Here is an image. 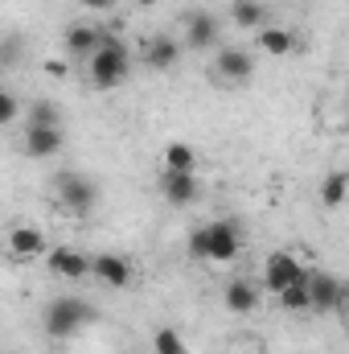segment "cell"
<instances>
[{"mask_svg": "<svg viewBox=\"0 0 349 354\" xmlns=\"http://www.w3.org/2000/svg\"><path fill=\"white\" fill-rule=\"evenodd\" d=\"M58 198L70 214H90L94 202H99V189L83 174H58Z\"/></svg>", "mask_w": 349, "mask_h": 354, "instance_id": "5", "label": "cell"}, {"mask_svg": "<svg viewBox=\"0 0 349 354\" xmlns=\"http://www.w3.org/2000/svg\"><path fill=\"white\" fill-rule=\"evenodd\" d=\"M185 46H189V50H214V46H218V21H214V12L197 8V12L189 17V25H185Z\"/></svg>", "mask_w": 349, "mask_h": 354, "instance_id": "11", "label": "cell"}, {"mask_svg": "<svg viewBox=\"0 0 349 354\" xmlns=\"http://www.w3.org/2000/svg\"><path fill=\"white\" fill-rule=\"evenodd\" d=\"M230 21L239 29H255L259 33L263 21H267V4L263 0H230Z\"/></svg>", "mask_w": 349, "mask_h": 354, "instance_id": "17", "label": "cell"}, {"mask_svg": "<svg viewBox=\"0 0 349 354\" xmlns=\"http://www.w3.org/2000/svg\"><path fill=\"white\" fill-rule=\"evenodd\" d=\"M152 346H157V354H181V351H185V342H181V334H177V330H157Z\"/></svg>", "mask_w": 349, "mask_h": 354, "instance_id": "23", "label": "cell"}, {"mask_svg": "<svg viewBox=\"0 0 349 354\" xmlns=\"http://www.w3.org/2000/svg\"><path fill=\"white\" fill-rule=\"evenodd\" d=\"M62 145H66L62 124H29V132H25V153H29V157H37V161L58 157V153H62Z\"/></svg>", "mask_w": 349, "mask_h": 354, "instance_id": "7", "label": "cell"}, {"mask_svg": "<svg viewBox=\"0 0 349 354\" xmlns=\"http://www.w3.org/2000/svg\"><path fill=\"white\" fill-rule=\"evenodd\" d=\"M161 194H165V202H173V206H189V202H197V194H201L197 174L161 169Z\"/></svg>", "mask_w": 349, "mask_h": 354, "instance_id": "8", "label": "cell"}, {"mask_svg": "<svg viewBox=\"0 0 349 354\" xmlns=\"http://www.w3.org/2000/svg\"><path fill=\"white\" fill-rule=\"evenodd\" d=\"M79 4H83V8H90V12H107L115 0H79Z\"/></svg>", "mask_w": 349, "mask_h": 354, "instance_id": "25", "label": "cell"}, {"mask_svg": "<svg viewBox=\"0 0 349 354\" xmlns=\"http://www.w3.org/2000/svg\"><path fill=\"white\" fill-rule=\"evenodd\" d=\"M132 4H140V8H152V4H157V0H132Z\"/></svg>", "mask_w": 349, "mask_h": 354, "instance_id": "26", "label": "cell"}, {"mask_svg": "<svg viewBox=\"0 0 349 354\" xmlns=\"http://www.w3.org/2000/svg\"><path fill=\"white\" fill-rule=\"evenodd\" d=\"M222 301H226L230 313H255V305H259V288H255L251 280H230L226 292H222Z\"/></svg>", "mask_w": 349, "mask_h": 354, "instance_id": "16", "label": "cell"}, {"mask_svg": "<svg viewBox=\"0 0 349 354\" xmlns=\"http://www.w3.org/2000/svg\"><path fill=\"white\" fill-rule=\"evenodd\" d=\"M29 124H62V115H58V107L50 99H37L29 107Z\"/></svg>", "mask_w": 349, "mask_h": 354, "instance_id": "22", "label": "cell"}, {"mask_svg": "<svg viewBox=\"0 0 349 354\" xmlns=\"http://www.w3.org/2000/svg\"><path fill=\"white\" fill-rule=\"evenodd\" d=\"M132 75V50L115 37V33H103L99 37V50L90 58V83L99 91H115L128 83Z\"/></svg>", "mask_w": 349, "mask_h": 354, "instance_id": "2", "label": "cell"}, {"mask_svg": "<svg viewBox=\"0 0 349 354\" xmlns=\"http://www.w3.org/2000/svg\"><path fill=\"white\" fill-rule=\"evenodd\" d=\"M181 50H185V41H173V37H148V41H144V62H148L152 71H173L177 58H181Z\"/></svg>", "mask_w": 349, "mask_h": 354, "instance_id": "13", "label": "cell"}, {"mask_svg": "<svg viewBox=\"0 0 349 354\" xmlns=\"http://www.w3.org/2000/svg\"><path fill=\"white\" fill-rule=\"evenodd\" d=\"M0 120H4V124H8V120H17V95H12V91H4V95H0Z\"/></svg>", "mask_w": 349, "mask_h": 354, "instance_id": "24", "label": "cell"}, {"mask_svg": "<svg viewBox=\"0 0 349 354\" xmlns=\"http://www.w3.org/2000/svg\"><path fill=\"white\" fill-rule=\"evenodd\" d=\"M308 272H312V268H304L296 256H292V252H271V256L263 260V288L279 297L288 284H296V280H308Z\"/></svg>", "mask_w": 349, "mask_h": 354, "instance_id": "4", "label": "cell"}, {"mask_svg": "<svg viewBox=\"0 0 349 354\" xmlns=\"http://www.w3.org/2000/svg\"><path fill=\"white\" fill-rule=\"evenodd\" d=\"M94 276L107 288H128L132 284V264L123 256H115V252H103V256H94Z\"/></svg>", "mask_w": 349, "mask_h": 354, "instance_id": "12", "label": "cell"}, {"mask_svg": "<svg viewBox=\"0 0 349 354\" xmlns=\"http://www.w3.org/2000/svg\"><path fill=\"white\" fill-rule=\"evenodd\" d=\"M165 169H177V174H197V153H193L185 140L165 145Z\"/></svg>", "mask_w": 349, "mask_h": 354, "instance_id": "19", "label": "cell"}, {"mask_svg": "<svg viewBox=\"0 0 349 354\" xmlns=\"http://www.w3.org/2000/svg\"><path fill=\"white\" fill-rule=\"evenodd\" d=\"M90 317H94V313H90L87 301H79V297H54V301L46 305V313H41V326H46L50 338L66 342V338H74V334L87 326Z\"/></svg>", "mask_w": 349, "mask_h": 354, "instance_id": "3", "label": "cell"}, {"mask_svg": "<svg viewBox=\"0 0 349 354\" xmlns=\"http://www.w3.org/2000/svg\"><path fill=\"white\" fill-rule=\"evenodd\" d=\"M346 198H349V174H329L321 181V202H325L329 210H337Z\"/></svg>", "mask_w": 349, "mask_h": 354, "instance_id": "20", "label": "cell"}, {"mask_svg": "<svg viewBox=\"0 0 349 354\" xmlns=\"http://www.w3.org/2000/svg\"><path fill=\"white\" fill-rule=\"evenodd\" d=\"M308 292H312V313H329L341 305V280L333 272H317L308 276Z\"/></svg>", "mask_w": 349, "mask_h": 354, "instance_id": "9", "label": "cell"}, {"mask_svg": "<svg viewBox=\"0 0 349 354\" xmlns=\"http://www.w3.org/2000/svg\"><path fill=\"white\" fill-rule=\"evenodd\" d=\"M346 99H349V79H346Z\"/></svg>", "mask_w": 349, "mask_h": 354, "instance_id": "27", "label": "cell"}, {"mask_svg": "<svg viewBox=\"0 0 349 354\" xmlns=\"http://www.w3.org/2000/svg\"><path fill=\"white\" fill-rule=\"evenodd\" d=\"M8 252H12L17 260H33V256L46 252V235H41L37 227H17V231L8 235Z\"/></svg>", "mask_w": 349, "mask_h": 354, "instance_id": "15", "label": "cell"}, {"mask_svg": "<svg viewBox=\"0 0 349 354\" xmlns=\"http://www.w3.org/2000/svg\"><path fill=\"white\" fill-rule=\"evenodd\" d=\"M239 252H243V231H239V223H230V218L206 223V227H197V231L189 235V256H193V260L230 264Z\"/></svg>", "mask_w": 349, "mask_h": 354, "instance_id": "1", "label": "cell"}, {"mask_svg": "<svg viewBox=\"0 0 349 354\" xmlns=\"http://www.w3.org/2000/svg\"><path fill=\"white\" fill-rule=\"evenodd\" d=\"M181 354H189V351H181Z\"/></svg>", "mask_w": 349, "mask_h": 354, "instance_id": "28", "label": "cell"}, {"mask_svg": "<svg viewBox=\"0 0 349 354\" xmlns=\"http://www.w3.org/2000/svg\"><path fill=\"white\" fill-rule=\"evenodd\" d=\"M46 260H50V272L62 276V280H83V276L94 272V260H87L83 252H70V248H54Z\"/></svg>", "mask_w": 349, "mask_h": 354, "instance_id": "10", "label": "cell"}, {"mask_svg": "<svg viewBox=\"0 0 349 354\" xmlns=\"http://www.w3.org/2000/svg\"><path fill=\"white\" fill-rule=\"evenodd\" d=\"M99 37H103V29H94V25H70L66 37H62V46H66L70 58H94Z\"/></svg>", "mask_w": 349, "mask_h": 354, "instance_id": "14", "label": "cell"}, {"mask_svg": "<svg viewBox=\"0 0 349 354\" xmlns=\"http://www.w3.org/2000/svg\"><path fill=\"white\" fill-rule=\"evenodd\" d=\"M255 46H263V54H271V58H283V54L296 50V37H292L288 29H279V25H263Z\"/></svg>", "mask_w": 349, "mask_h": 354, "instance_id": "18", "label": "cell"}, {"mask_svg": "<svg viewBox=\"0 0 349 354\" xmlns=\"http://www.w3.org/2000/svg\"><path fill=\"white\" fill-rule=\"evenodd\" d=\"M308 276H312V272H308ZM279 305H283V309H292V313H296V309H312L308 280H296V284H288V288L279 292Z\"/></svg>", "mask_w": 349, "mask_h": 354, "instance_id": "21", "label": "cell"}, {"mask_svg": "<svg viewBox=\"0 0 349 354\" xmlns=\"http://www.w3.org/2000/svg\"><path fill=\"white\" fill-rule=\"evenodd\" d=\"M214 75H218L222 83L243 87V83H251V75H255V58H251L247 50H239V46H222L218 58H214Z\"/></svg>", "mask_w": 349, "mask_h": 354, "instance_id": "6", "label": "cell"}]
</instances>
